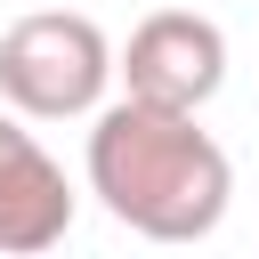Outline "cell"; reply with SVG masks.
I'll return each instance as SVG.
<instances>
[{
    "label": "cell",
    "instance_id": "1",
    "mask_svg": "<svg viewBox=\"0 0 259 259\" xmlns=\"http://www.w3.org/2000/svg\"><path fill=\"white\" fill-rule=\"evenodd\" d=\"M89 194L130 235H146V243H202L227 219L235 162H227V146L194 113L121 97V105H97V130H89Z\"/></svg>",
    "mask_w": 259,
    "mask_h": 259
},
{
    "label": "cell",
    "instance_id": "2",
    "mask_svg": "<svg viewBox=\"0 0 259 259\" xmlns=\"http://www.w3.org/2000/svg\"><path fill=\"white\" fill-rule=\"evenodd\" d=\"M113 81V49L81 8H32L0 32V97L24 121H81Z\"/></svg>",
    "mask_w": 259,
    "mask_h": 259
},
{
    "label": "cell",
    "instance_id": "3",
    "mask_svg": "<svg viewBox=\"0 0 259 259\" xmlns=\"http://www.w3.org/2000/svg\"><path fill=\"white\" fill-rule=\"evenodd\" d=\"M113 73H121L130 97H146V105L202 113V105L219 97V81H227V32H219L210 16H194V8H154V16L130 32V49L113 57Z\"/></svg>",
    "mask_w": 259,
    "mask_h": 259
},
{
    "label": "cell",
    "instance_id": "4",
    "mask_svg": "<svg viewBox=\"0 0 259 259\" xmlns=\"http://www.w3.org/2000/svg\"><path fill=\"white\" fill-rule=\"evenodd\" d=\"M65 227H73L65 170L49 162V146L16 113H0V251L8 259H40V251L65 243Z\"/></svg>",
    "mask_w": 259,
    "mask_h": 259
}]
</instances>
